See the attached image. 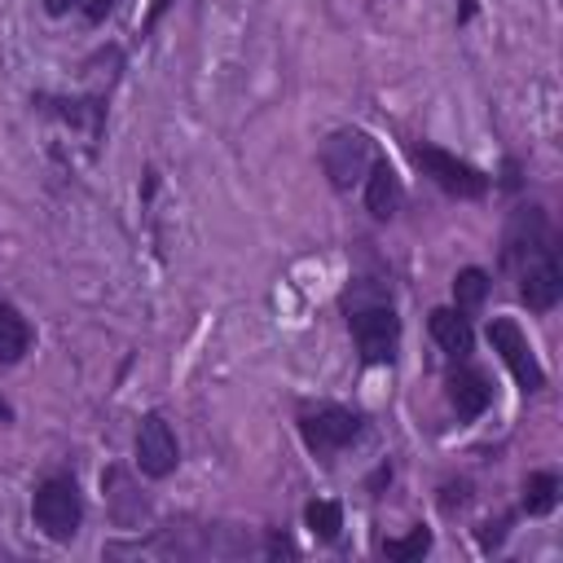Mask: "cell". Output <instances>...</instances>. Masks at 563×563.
Returning <instances> with one entry per match:
<instances>
[{
  "mask_svg": "<svg viewBox=\"0 0 563 563\" xmlns=\"http://www.w3.org/2000/svg\"><path fill=\"white\" fill-rule=\"evenodd\" d=\"M449 400H453V409L462 418H479L488 409V400H493V387H488V378L479 369H462V374L449 378Z\"/></svg>",
  "mask_w": 563,
  "mask_h": 563,
  "instance_id": "9c48e42d",
  "label": "cell"
},
{
  "mask_svg": "<svg viewBox=\"0 0 563 563\" xmlns=\"http://www.w3.org/2000/svg\"><path fill=\"white\" fill-rule=\"evenodd\" d=\"M365 202H369V211H374L378 220L396 216V207H400V180H396V172H391L387 163H369V185H365Z\"/></svg>",
  "mask_w": 563,
  "mask_h": 563,
  "instance_id": "30bf717a",
  "label": "cell"
},
{
  "mask_svg": "<svg viewBox=\"0 0 563 563\" xmlns=\"http://www.w3.org/2000/svg\"><path fill=\"white\" fill-rule=\"evenodd\" d=\"M352 334H356L361 356H365L369 365H378V361H391L400 321H396L391 308H356V312H352Z\"/></svg>",
  "mask_w": 563,
  "mask_h": 563,
  "instance_id": "5b68a950",
  "label": "cell"
},
{
  "mask_svg": "<svg viewBox=\"0 0 563 563\" xmlns=\"http://www.w3.org/2000/svg\"><path fill=\"white\" fill-rule=\"evenodd\" d=\"M488 295V277L484 268H462L457 282H453V299H457V312H475Z\"/></svg>",
  "mask_w": 563,
  "mask_h": 563,
  "instance_id": "4fadbf2b",
  "label": "cell"
},
{
  "mask_svg": "<svg viewBox=\"0 0 563 563\" xmlns=\"http://www.w3.org/2000/svg\"><path fill=\"white\" fill-rule=\"evenodd\" d=\"M506 260H510V264H519V299H523L532 312H550V308L559 303V290H563V273H559L554 246L545 242L541 216L532 220V238H528V242H519V238L510 233Z\"/></svg>",
  "mask_w": 563,
  "mask_h": 563,
  "instance_id": "6da1fadb",
  "label": "cell"
},
{
  "mask_svg": "<svg viewBox=\"0 0 563 563\" xmlns=\"http://www.w3.org/2000/svg\"><path fill=\"white\" fill-rule=\"evenodd\" d=\"M31 510H35V523L44 528V537H53V541H70L75 528H79V515H84V506H79V488H75L70 479H44V484L35 488Z\"/></svg>",
  "mask_w": 563,
  "mask_h": 563,
  "instance_id": "7a4b0ae2",
  "label": "cell"
},
{
  "mask_svg": "<svg viewBox=\"0 0 563 563\" xmlns=\"http://www.w3.org/2000/svg\"><path fill=\"white\" fill-rule=\"evenodd\" d=\"M330 180L339 189H347L352 180H361V172L369 167V136L365 132H334L325 141V154H321Z\"/></svg>",
  "mask_w": 563,
  "mask_h": 563,
  "instance_id": "8992f818",
  "label": "cell"
},
{
  "mask_svg": "<svg viewBox=\"0 0 563 563\" xmlns=\"http://www.w3.org/2000/svg\"><path fill=\"white\" fill-rule=\"evenodd\" d=\"M356 431H361V418H356L352 409H339V405H325V409H317V413L303 418V440H308L317 453L343 449L347 440H356Z\"/></svg>",
  "mask_w": 563,
  "mask_h": 563,
  "instance_id": "52a82bcc",
  "label": "cell"
},
{
  "mask_svg": "<svg viewBox=\"0 0 563 563\" xmlns=\"http://www.w3.org/2000/svg\"><path fill=\"white\" fill-rule=\"evenodd\" d=\"M554 501H559V479L545 475V471L528 475V488H523V506H528V515H545Z\"/></svg>",
  "mask_w": 563,
  "mask_h": 563,
  "instance_id": "5bb4252c",
  "label": "cell"
},
{
  "mask_svg": "<svg viewBox=\"0 0 563 563\" xmlns=\"http://www.w3.org/2000/svg\"><path fill=\"white\" fill-rule=\"evenodd\" d=\"M413 158L422 163V172L440 185V189H449V194H457V198H479L484 189H488V180L471 167V163H462V158H453L449 150H435V145H418L413 150Z\"/></svg>",
  "mask_w": 563,
  "mask_h": 563,
  "instance_id": "3957f363",
  "label": "cell"
},
{
  "mask_svg": "<svg viewBox=\"0 0 563 563\" xmlns=\"http://www.w3.org/2000/svg\"><path fill=\"white\" fill-rule=\"evenodd\" d=\"M427 545H431V532H427V528H413L409 537H391V541L383 545V554H387V559H396V563H405V559L427 554Z\"/></svg>",
  "mask_w": 563,
  "mask_h": 563,
  "instance_id": "2e32d148",
  "label": "cell"
},
{
  "mask_svg": "<svg viewBox=\"0 0 563 563\" xmlns=\"http://www.w3.org/2000/svg\"><path fill=\"white\" fill-rule=\"evenodd\" d=\"M110 4H114V0H88L84 9H88V18H92V22H101V18L110 13Z\"/></svg>",
  "mask_w": 563,
  "mask_h": 563,
  "instance_id": "e0dca14e",
  "label": "cell"
},
{
  "mask_svg": "<svg viewBox=\"0 0 563 563\" xmlns=\"http://www.w3.org/2000/svg\"><path fill=\"white\" fill-rule=\"evenodd\" d=\"M136 462L154 479H163L167 471H176V435H172V427L158 413H150L141 422V431H136Z\"/></svg>",
  "mask_w": 563,
  "mask_h": 563,
  "instance_id": "ba28073f",
  "label": "cell"
},
{
  "mask_svg": "<svg viewBox=\"0 0 563 563\" xmlns=\"http://www.w3.org/2000/svg\"><path fill=\"white\" fill-rule=\"evenodd\" d=\"M44 4H48V13H62V9L70 4V0H44Z\"/></svg>",
  "mask_w": 563,
  "mask_h": 563,
  "instance_id": "d6986e66",
  "label": "cell"
},
{
  "mask_svg": "<svg viewBox=\"0 0 563 563\" xmlns=\"http://www.w3.org/2000/svg\"><path fill=\"white\" fill-rule=\"evenodd\" d=\"M0 418H9V409H4V400H0Z\"/></svg>",
  "mask_w": 563,
  "mask_h": 563,
  "instance_id": "ffe728a7",
  "label": "cell"
},
{
  "mask_svg": "<svg viewBox=\"0 0 563 563\" xmlns=\"http://www.w3.org/2000/svg\"><path fill=\"white\" fill-rule=\"evenodd\" d=\"M431 339L449 352V356H466L471 352V325L457 308H435L431 312Z\"/></svg>",
  "mask_w": 563,
  "mask_h": 563,
  "instance_id": "8fae6325",
  "label": "cell"
},
{
  "mask_svg": "<svg viewBox=\"0 0 563 563\" xmlns=\"http://www.w3.org/2000/svg\"><path fill=\"white\" fill-rule=\"evenodd\" d=\"M167 4H172V0H154V4H150V13H145V26H154V22L167 13Z\"/></svg>",
  "mask_w": 563,
  "mask_h": 563,
  "instance_id": "ac0fdd59",
  "label": "cell"
},
{
  "mask_svg": "<svg viewBox=\"0 0 563 563\" xmlns=\"http://www.w3.org/2000/svg\"><path fill=\"white\" fill-rule=\"evenodd\" d=\"M303 519H308V528H312L321 541H334L339 528H343V510H339V501H308Z\"/></svg>",
  "mask_w": 563,
  "mask_h": 563,
  "instance_id": "9a60e30c",
  "label": "cell"
},
{
  "mask_svg": "<svg viewBox=\"0 0 563 563\" xmlns=\"http://www.w3.org/2000/svg\"><path fill=\"white\" fill-rule=\"evenodd\" d=\"M31 347V330L13 308H0V361H18Z\"/></svg>",
  "mask_w": 563,
  "mask_h": 563,
  "instance_id": "7c38bea8",
  "label": "cell"
},
{
  "mask_svg": "<svg viewBox=\"0 0 563 563\" xmlns=\"http://www.w3.org/2000/svg\"><path fill=\"white\" fill-rule=\"evenodd\" d=\"M488 339H493V347L501 352L506 369L515 374V383H519L523 391H537V387L545 383V374H541V365H537V356H532V347H528V339L519 334V325H515V321L497 317V321L488 325Z\"/></svg>",
  "mask_w": 563,
  "mask_h": 563,
  "instance_id": "277c9868",
  "label": "cell"
}]
</instances>
